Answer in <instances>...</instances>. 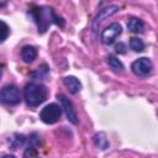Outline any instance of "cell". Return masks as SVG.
<instances>
[{
	"label": "cell",
	"instance_id": "cell-1",
	"mask_svg": "<svg viewBox=\"0 0 158 158\" xmlns=\"http://www.w3.org/2000/svg\"><path fill=\"white\" fill-rule=\"evenodd\" d=\"M23 96H25V100H26L27 105H30V106H38L40 104H42L46 100L47 89L42 84L30 83V84H27L25 86Z\"/></svg>",
	"mask_w": 158,
	"mask_h": 158
},
{
	"label": "cell",
	"instance_id": "cell-2",
	"mask_svg": "<svg viewBox=\"0 0 158 158\" xmlns=\"http://www.w3.org/2000/svg\"><path fill=\"white\" fill-rule=\"evenodd\" d=\"M33 16L36 19V22L38 23V32H41V33H43L47 30V27L51 25L52 20H54L57 25L63 26V21H60V19L53 12V10L48 9V7L37 9L33 12Z\"/></svg>",
	"mask_w": 158,
	"mask_h": 158
},
{
	"label": "cell",
	"instance_id": "cell-3",
	"mask_svg": "<svg viewBox=\"0 0 158 158\" xmlns=\"http://www.w3.org/2000/svg\"><path fill=\"white\" fill-rule=\"evenodd\" d=\"M21 100V94L17 86L7 85L1 89L0 91V102L6 105H16Z\"/></svg>",
	"mask_w": 158,
	"mask_h": 158
},
{
	"label": "cell",
	"instance_id": "cell-4",
	"mask_svg": "<svg viewBox=\"0 0 158 158\" xmlns=\"http://www.w3.org/2000/svg\"><path fill=\"white\" fill-rule=\"evenodd\" d=\"M60 115H62L60 107L57 104H49L42 109V111L40 114V118L44 123L52 125V123H56L60 118Z\"/></svg>",
	"mask_w": 158,
	"mask_h": 158
},
{
	"label": "cell",
	"instance_id": "cell-5",
	"mask_svg": "<svg viewBox=\"0 0 158 158\" xmlns=\"http://www.w3.org/2000/svg\"><path fill=\"white\" fill-rule=\"evenodd\" d=\"M131 68H132V72L136 75L146 77V75H148L152 72V62L148 58L142 57V58H138L137 60H135L132 63Z\"/></svg>",
	"mask_w": 158,
	"mask_h": 158
},
{
	"label": "cell",
	"instance_id": "cell-6",
	"mask_svg": "<svg viewBox=\"0 0 158 158\" xmlns=\"http://www.w3.org/2000/svg\"><path fill=\"white\" fill-rule=\"evenodd\" d=\"M121 35V26L118 23H111L101 33V42L104 44H111Z\"/></svg>",
	"mask_w": 158,
	"mask_h": 158
},
{
	"label": "cell",
	"instance_id": "cell-7",
	"mask_svg": "<svg viewBox=\"0 0 158 158\" xmlns=\"http://www.w3.org/2000/svg\"><path fill=\"white\" fill-rule=\"evenodd\" d=\"M57 98L59 99V101H60V104H62V109L64 110V112H65L68 120H69L72 123H74V125L78 123V115H77V112H75V110H74V107H73L72 101H70L65 95H63V94H58Z\"/></svg>",
	"mask_w": 158,
	"mask_h": 158
},
{
	"label": "cell",
	"instance_id": "cell-8",
	"mask_svg": "<svg viewBox=\"0 0 158 158\" xmlns=\"http://www.w3.org/2000/svg\"><path fill=\"white\" fill-rule=\"evenodd\" d=\"M117 10H118V7H117L116 5H110V6H107V7L102 9V10H100V11H99V14H98V15H96V17H95L94 25L96 26L98 23H100L101 21H104L106 17H109V16H111V15L116 14V12H117Z\"/></svg>",
	"mask_w": 158,
	"mask_h": 158
},
{
	"label": "cell",
	"instance_id": "cell-9",
	"mask_svg": "<svg viewBox=\"0 0 158 158\" xmlns=\"http://www.w3.org/2000/svg\"><path fill=\"white\" fill-rule=\"evenodd\" d=\"M37 57V51L32 46H25L21 51V58L25 63H31L36 59Z\"/></svg>",
	"mask_w": 158,
	"mask_h": 158
},
{
	"label": "cell",
	"instance_id": "cell-10",
	"mask_svg": "<svg viewBox=\"0 0 158 158\" xmlns=\"http://www.w3.org/2000/svg\"><path fill=\"white\" fill-rule=\"evenodd\" d=\"M63 83H64V85L68 88V90L72 93V94H77L80 89H81V84H80V81L75 78V77H65L64 78V80H63Z\"/></svg>",
	"mask_w": 158,
	"mask_h": 158
},
{
	"label": "cell",
	"instance_id": "cell-11",
	"mask_svg": "<svg viewBox=\"0 0 158 158\" xmlns=\"http://www.w3.org/2000/svg\"><path fill=\"white\" fill-rule=\"evenodd\" d=\"M127 27H128V30H130L131 32L138 33V32H142V31H143V22H142L139 19H137V17H132V19H130V21H128Z\"/></svg>",
	"mask_w": 158,
	"mask_h": 158
},
{
	"label": "cell",
	"instance_id": "cell-12",
	"mask_svg": "<svg viewBox=\"0 0 158 158\" xmlns=\"http://www.w3.org/2000/svg\"><path fill=\"white\" fill-rule=\"evenodd\" d=\"M107 64H109V67H110L112 70H115V72H122V70H123L122 63H121L116 57H114V56H109V57H107Z\"/></svg>",
	"mask_w": 158,
	"mask_h": 158
},
{
	"label": "cell",
	"instance_id": "cell-13",
	"mask_svg": "<svg viewBox=\"0 0 158 158\" xmlns=\"http://www.w3.org/2000/svg\"><path fill=\"white\" fill-rule=\"evenodd\" d=\"M95 143L101 149H106L107 146H109V142H107V139H106V137H105V135L102 132H100V133H98L95 136Z\"/></svg>",
	"mask_w": 158,
	"mask_h": 158
},
{
	"label": "cell",
	"instance_id": "cell-14",
	"mask_svg": "<svg viewBox=\"0 0 158 158\" xmlns=\"http://www.w3.org/2000/svg\"><path fill=\"white\" fill-rule=\"evenodd\" d=\"M130 46H131V48H132L133 51H136V52H142V51L144 49V43H143V41L139 40V38H136V37L131 38Z\"/></svg>",
	"mask_w": 158,
	"mask_h": 158
},
{
	"label": "cell",
	"instance_id": "cell-15",
	"mask_svg": "<svg viewBox=\"0 0 158 158\" xmlns=\"http://www.w3.org/2000/svg\"><path fill=\"white\" fill-rule=\"evenodd\" d=\"M9 33H10L9 26H7L5 22L0 21V42H4V41L7 38Z\"/></svg>",
	"mask_w": 158,
	"mask_h": 158
},
{
	"label": "cell",
	"instance_id": "cell-16",
	"mask_svg": "<svg viewBox=\"0 0 158 158\" xmlns=\"http://www.w3.org/2000/svg\"><path fill=\"white\" fill-rule=\"evenodd\" d=\"M47 74H48V69H47L46 65H43L42 68L37 69V72L33 74V77H36V78H44V77H47Z\"/></svg>",
	"mask_w": 158,
	"mask_h": 158
},
{
	"label": "cell",
	"instance_id": "cell-17",
	"mask_svg": "<svg viewBox=\"0 0 158 158\" xmlns=\"http://www.w3.org/2000/svg\"><path fill=\"white\" fill-rule=\"evenodd\" d=\"M116 52H118V53H125V44H123V43L116 44Z\"/></svg>",
	"mask_w": 158,
	"mask_h": 158
},
{
	"label": "cell",
	"instance_id": "cell-18",
	"mask_svg": "<svg viewBox=\"0 0 158 158\" xmlns=\"http://www.w3.org/2000/svg\"><path fill=\"white\" fill-rule=\"evenodd\" d=\"M1 158H15L14 156H4V157H1Z\"/></svg>",
	"mask_w": 158,
	"mask_h": 158
},
{
	"label": "cell",
	"instance_id": "cell-19",
	"mask_svg": "<svg viewBox=\"0 0 158 158\" xmlns=\"http://www.w3.org/2000/svg\"><path fill=\"white\" fill-rule=\"evenodd\" d=\"M5 5V2H0V6H4Z\"/></svg>",
	"mask_w": 158,
	"mask_h": 158
},
{
	"label": "cell",
	"instance_id": "cell-20",
	"mask_svg": "<svg viewBox=\"0 0 158 158\" xmlns=\"http://www.w3.org/2000/svg\"><path fill=\"white\" fill-rule=\"evenodd\" d=\"M0 77H1V68H0Z\"/></svg>",
	"mask_w": 158,
	"mask_h": 158
}]
</instances>
